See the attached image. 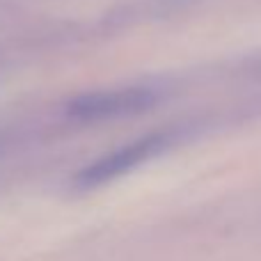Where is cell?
Masks as SVG:
<instances>
[{"instance_id":"7a4b0ae2","label":"cell","mask_w":261,"mask_h":261,"mask_svg":"<svg viewBox=\"0 0 261 261\" xmlns=\"http://www.w3.org/2000/svg\"><path fill=\"white\" fill-rule=\"evenodd\" d=\"M172 140H174V135L170 130H156V133L142 135V138L133 140V142L124 144V147L115 149V151L96 158L87 167H83L76 174V186H81V188H96L101 184H108V181L130 172L133 167L142 165L144 161L165 151L172 144Z\"/></svg>"},{"instance_id":"6da1fadb","label":"cell","mask_w":261,"mask_h":261,"mask_svg":"<svg viewBox=\"0 0 261 261\" xmlns=\"http://www.w3.org/2000/svg\"><path fill=\"white\" fill-rule=\"evenodd\" d=\"M161 90L149 85H124L78 94L67 103V115L76 122H110L142 115L161 103Z\"/></svg>"}]
</instances>
